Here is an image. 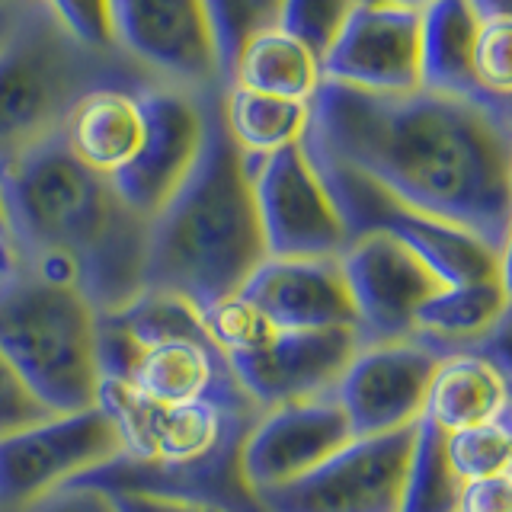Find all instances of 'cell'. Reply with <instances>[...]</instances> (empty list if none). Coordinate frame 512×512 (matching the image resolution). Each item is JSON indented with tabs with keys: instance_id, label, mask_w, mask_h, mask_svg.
Instances as JSON below:
<instances>
[{
	"instance_id": "1",
	"label": "cell",
	"mask_w": 512,
	"mask_h": 512,
	"mask_svg": "<svg viewBox=\"0 0 512 512\" xmlns=\"http://www.w3.org/2000/svg\"><path fill=\"white\" fill-rule=\"evenodd\" d=\"M301 148L362 173L391 199L509 253L512 116L439 93H362L320 80Z\"/></svg>"
},
{
	"instance_id": "2",
	"label": "cell",
	"mask_w": 512,
	"mask_h": 512,
	"mask_svg": "<svg viewBox=\"0 0 512 512\" xmlns=\"http://www.w3.org/2000/svg\"><path fill=\"white\" fill-rule=\"evenodd\" d=\"M13 253H58L77 269V288L96 314L144 292L148 218L132 212L109 176L87 170L61 135L0 173Z\"/></svg>"
},
{
	"instance_id": "3",
	"label": "cell",
	"mask_w": 512,
	"mask_h": 512,
	"mask_svg": "<svg viewBox=\"0 0 512 512\" xmlns=\"http://www.w3.org/2000/svg\"><path fill=\"white\" fill-rule=\"evenodd\" d=\"M221 93L205 96V138L183 186L148 221L144 288L208 308L237 295L266 260L253 186L240 148L231 141Z\"/></svg>"
},
{
	"instance_id": "4",
	"label": "cell",
	"mask_w": 512,
	"mask_h": 512,
	"mask_svg": "<svg viewBox=\"0 0 512 512\" xmlns=\"http://www.w3.org/2000/svg\"><path fill=\"white\" fill-rule=\"evenodd\" d=\"M160 80L119 48H93L64 29L45 0L29 4L0 48V173L61 135L93 90H144Z\"/></svg>"
},
{
	"instance_id": "5",
	"label": "cell",
	"mask_w": 512,
	"mask_h": 512,
	"mask_svg": "<svg viewBox=\"0 0 512 512\" xmlns=\"http://www.w3.org/2000/svg\"><path fill=\"white\" fill-rule=\"evenodd\" d=\"M100 314L77 288L36 279L16 260L0 282V352L55 413L96 404Z\"/></svg>"
},
{
	"instance_id": "6",
	"label": "cell",
	"mask_w": 512,
	"mask_h": 512,
	"mask_svg": "<svg viewBox=\"0 0 512 512\" xmlns=\"http://www.w3.org/2000/svg\"><path fill=\"white\" fill-rule=\"evenodd\" d=\"M304 157L311 160L314 173L324 183L349 240L359 234L391 237L397 244H404L413 256H420L442 285L509 279V253L493 250L487 240H480L471 231L455 228V224L423 215L416 208L391 199L388 192L378 189L372 180H365L362 173L336 164L330 157H317L308 151H304Z\"/></svg>"
},
{
	"instance_id": "7",
	"label": "cell",
	"mask_w": 512,
	"mask_h": 512,
	"mask_svg": "<svg viewBox=\"0 0 512 512\" xmlns=\"http://www.w3.org/2000/svg\"><path fill=\"white\" fill-rule=\"evenodd\" d=\"M416 423L352 439L295 480L256 493L263 512H397Z\"/></svg>"
},
{
	"instance_id": "8",
	"label": "cell",
	"mask_w": 512,
	"mask_h": 512,
	"mask_svg": "<svg viewBox=\"0 0 512 512\" xmlns=\"http://www.w3.org/2000/svg\"><path fill=\"white\" fill-rule=\"evenodd\" d=\"M119 432L122 455L138 461L186 464L247 439L260 410H231L215 400L154 404L125 381L100 378L96 404Z\"/></svg>"
},
{
	"instance_id": "9",
	"label": "cell",
	"mask_w": 512,
	"mask_h": 512,
	"mask_svg": "<svg viewBox=\"0 0 512 512\" xmlns=\"http://www.w3.org/2000/svg\"><path fill=\"white\" fill-rule=\"evenodd\" d=\"M119 455V432L100 407L55 413L0 439V506L16 509Z\"/></svg>"
},
{
	"instance_id": "10",
	"label": "cell",
	"mask_w": 512,
	"mask_h": 512,
	"mask_svg": "<svg viewBox=\"0 0 512 512\" xmlns=\"http://www.w3.org/2000/svg\"><path fill=\"white\" fill-rule=\"evenodd\" d=\"M250 186L263 247L272 260H320L346 250L343 221L311 160L304 157L301 141L266 154Z\"/></svg>"
},
{
	"instance_id": "11",
	"label": "cell",
	"mask_w": 512,
	"mask_h": 512,
	"mask_svg": "<svg viewBox=\"0 0 512 512\" xmlns=\"http://www.w3.org/2000/svg\"><path fill=\"white\" fill-rule=\"evenodd\" d=\"M112 45L160 84L189 93L224 90L202 0H109Z\"/></svg>"
},
{
	"instance_id": "12",
	"label": "cell",
	"mask_w": 512,
	"mask_h": 512,
	"mask_svg": "<svg viewBox=\"0 0 512 512\" xmlns=\"http://www.w3.org/2000/svg\"><path fill=\"white\" fill-rule=\"evenodd\" d=\"M439 356L416 336L394 343H362L333 388L352 439L384 436L420 423L429 378Z\"/></svg>"
},
{
	"instance_id": "13",
	"label": "cell",
	"mask_w": 512,
	"mask_h": 512,
	"mask_svg": "<svg viewBox=\"0 0 512 512\" xmlns=\"http://www.w3.org/2000/svg\"><path fill=\"white\" fill-rule=\"evenodd\" d=\"M205 96L170 84L138 90L144 109V144L132 164L109 183L141 218L151 221L196 164L205 138Z\"/></svg>"
},
{
	"instance_id": "14",
	"label": "cell",
	"mask_w": 512,
	"mask_h": 512,
	"mask_svg": "<svg viewBox=\"0 0 512 512\" xmlns=\"http://www.w3.org/2000/svg\"><path fill=\"white\" fill-rule=\"evenodd\" d=\"M340 269L356 311L359 343L410 340L420 304L442 288L420 256L384 234L352 237L340 253Z\"/></svg>"
},
{
	"instance_id": "15",
	"label": "cell",
	"mask_w": 512,
	"mask_h": 512,
	"mask_svg": "<svg viewBox=\"0 0 512 512\" xmlns=\"http://www.w3.org/2000/svg\"><path fill=\"white\" fill-rule=\"evenodd\" d=\"M320 80L388 96L420 90V10L356 4L320 58Z\"/></svg>"
},
{
	"instance_id": "16",
	"label": "cell",
	"mask_w": 512,
	"mask_h": 512,
	"mask_svg": "<svg viewBox=\"0 0 512 512\" xmlns=\"http://www.w3.org/2000/svg\"><path fill=\"white\" fill-rule=\"evenodd\" d=\"M352 442V429L333 394L260 410L240 448V471L253 493L308 474L336 448Z\"/></svg>"
},
{
	"instance_id": "17",
	"label": "cell",
	"mask_w": 512,
	"mask_h": 512,
	"mask_svg": "<svg viewBox=\"0 0 512 512\" xmlns=\"http://www.w3.org/2000/svg\"><path fill=\"white\" fill-rule=\"evenodd\" d=\"M352 327L330 330H279L263 352L228 359L237 384L260 410L333 394L359 349Z\"/></svg>"
},
{
	"instance_id": "18",
	"label": "cell",
	"mask_w": 512,
	"mask_h": 512,
	"mask_svg": "<svg viewBox=\"0 0 512 512\" xmlns=\"http://www.w3.org/2000/svg\"><path fill=\"white\" fill-rule=\"evenodd\" d=\"M240 448H244V439L186 464H160L119 455L71 480V484H90L112 496H151V500L212 506L221 512H263L256 493L244 480V471H240Z\"/></svg>"
},
{
	"instance_id": "19",
	"label": "cell",
	"mask_w": 512,
	"mask_h": 512,
	"mask_svg": "<svg viewBox=\"0 0 512 512\" xmlns=\"http://www.w3.org/2000/svg\"><path fill=\"white\" fill-rule=\"evenodd\" d=\"M240 295L253 301L279 330H356V311H352L340 256H320V260L266 256L240 285Z\"/></svg>"
},
{
	"instance_id": "20",
	"label": "cell",
	"mask_w": 512,
	"mask_h": 512,
	"mask_svg": "<svg viewBox=\"0 0 512 512\" xmlns=\"http://www.w3.org/2000/svg\"><path fill=\"white\" fill-rule=\"evenodd\" d=\"M122 381L154 404L215 400L231 410H260L208 336H176L138 349Z\"/></svg>"
},
{
	"instance_id": "21",
	"label": "cell",
	"mask_w": 512,
	"mask_h": 512,
	"mask_svg": "<svg viewBox=\"0 0 512 512\" xmlns=\"http://www.w3.org/2000/svg\"><path fill=\"white\" fill-rule=\"evenodd\" d=\"M413 336L436 356L484 352L509 368V279L442 285L413 317Z\"/></svg>"
},
{
	"instance_id": "22",
	"label": "cell",
	"mask_w": 512,
	"mask_h": 512,
	"mask_svg": "<svg viewBox=\"0 0 512 512\" xmlns=\"http://www.w3.org/2000/svg\"><path fill=\"white\" fill-rule=\"evenodd\" d=\"M477 29L471 0H432L420 10V90L512 116V100H496L477 80Z\"/></svg>"
},
{
	"instance_id": "23",
	"label": "cell",
	"mask_w": 512,
	"mask_h": 512,
	"mask_svg": "<svg viewBox=\"0 0 512 512\" xmlns=\"http://www.w3.org/2000/svg\"><path fill=\"white\" fill-rule=\"evenodd\" d=\"M509 368L484 352L442 356L429 378L423 416L442 436L509 416Z\"/></svg>"
},
{
	"instance_id": "24",
	"label": "cell",
	"mask_w": 512,
	"mask_h": 512,
	"mask_svg": "<svg viewBox=\"0 0 512 512\" xmlns=\"http://www.w3.org/2000/svg\"><path fill=\"white\" fill-rule=\"evenodd\" d=\"M64 148L87 170L116 176L138 157L144 144V109L138 90H93L80 100L61 128Z\"/></svg>"
},
{
	"instance_id": "25",
	"label": "cell",
	"mask_w": 512,
	"mask_h": 512,
	"mask_svg": "<svg viewBox=\"0 0 512 512\" xmlns=\"http://www.w3.org/2000/svg\"><path fill=\"white\" fill-rule=\"evenodd\" d=\"M231 84L253 93L282 96V100L311 103V96L320 87V61L298 39L272 26L240 48Z\"/></svg>"
},
{
	"instance_id": "26",
	"label": "cell",
	"mask_w": 512,
	"mask_h": 512,
	"mask_svg": "<svg viewBox=\"0 0 512 512\" xmlns=\"http://www.w3.org/2000/svg\"><path fill=\"white\" fill-rule=\"evenodd\" d=\"M221 112L228 135L244 154H276L298 144L308 128V103L253 93L247 87H224Z\"/></svg>"
},
{
	"instance_id": "27",
	"label": "cell",
	"mask_w": 512,
	"mask_h": 512,
	"mask_svg": "<svg viewBox=\"0 0 512 512\" xmlns=\"http://www.w3.org/2000/svg\"><path fill=\"white\" fill-rule=\"evenodd\" d=\"M458 500L461 480L442 455V432L420 420L397 512H458Z\"/></svg>"
},
{
	"instance_id": "28",
	"label": "cell",
	"mask_w": 512,
	"mask_h": 512,
	"mask_svg": "<svg viewBox=\"0 0 512 512\" xmlns=\"http://www.w3.org/2000/svg\"><path fill=\"white\" fill-rule=\"evenodd\" d=\"M202 7L212 32L221 87H228L240 48L260 32L279 26L282 0H202Z\"/></svg>"
},
{
	"instance_id": "29",
	"label": "cell",
	"mask_w": 512,
	"mask_h": 512,
	"mask_svg": "<svg viewBox=\"0 0 512 512\" xmlns=\"http://www.w3.org/2000/svg\"><path fill=\"white\" fill-rule=\"evenodd\" d=\"M199 317H202L208 340L221 349L224 359L256 356V352H263L279 333V327L240 292L208 304V308L199 311Z\"/></svg>"
},
{
	"instance_id": "30",
	"label": "cell",
	"mask_w": 512,
	"mask_h": 512,
	"mask_svg": "<svg viewBox=\"0 0 512 512\" xmlns=\"http://www.w3.org/2000/svg\"><path fill=\"white\" fill-rule=\"evenodd\" d=\"M442 455L452 474L468 484V480H484L496 474H509L512 468V423L509 416L484 426H471L461 432L442 436Z\"/></svg>"
},
{
	"instance_id": "31",
	"label": "cell",
	"mask_w": 512,
	"mask_h": 512,
	"mask_svg": "<svg viewBox=\"0 0 512 512\" xmlns=\"http://www.w3.org/2000/svg\"><path fill=\"white\" fill-rule=\"evenodd\" d=\"M352 7L356 0H282L279 29L298 39L320 61L349 20Z\"/></svg>"
},
{
	"instance_id": "32",
	"label": "cell",
	"mask_w": 512,
	"mask_h": 512,
	"mask_svg": "<svg viewBox=\"0 0 512 512\" xmlns=\"http://www.w3.org/2000/svg\"><path fill=\"white\" fill-rule=\"evenodd\" d=\"M509 16H480L477 42H474V71L480 87L496 100H512V74H509Z\"/></svg>"
},
{
	"instance_id": "33",
	"label": "cell",
	"mask_w": 512,
	"mask_h": 512,
	"mask_svg": "<svg viewBox=\"0 0 512 512\" xmlns=\"http://www.w3.org/2000/svg\"><path fill=\"white\" fill-rule=\"evenodd\" d=\"M48 416H55V410L29 388L23 375L4 359L0 352V439L13 436V432L29 429Z\"/></svg>"
},
{
	"instance_id": "34",
	"label": "cell",
	"mask_w": 512,
	"mask_h": 512,
	"mask_svg": "<svg viewBox=\"0 0 512 512\" xmlns=\"http://www.w3.org/2000/svg\"><path fill=\"white\" fill-rule=\"evenodd\" d=\"M55 20L93 48H116L109 29V0H45Z\"/></svg>"
},
{
	"instance_id": "35",
	"label": "cell",
	"mask_w": 512,
	"mask_h": 512,
	"mask_svg": "<svg viewBox=\"0 0 512 512\" xmlns=\"http://www.w3.org/2000/svg\"><path fill=\"white\" fill-rule=\"evenodd\" d=\"M16 512H122L112 493L90 487V484H64L36 500L16 506Z\"/></svg>"
},
{
	"instance_id": "36",
	"label": "cell",
	"mask_w": 512,
	"mask_h": 512,
	"mask_svg": "<svg viewBox=\"0 0 512 512\" xmlns=\"http://www.w3.org/2000/svg\"><path fill=\"white\" fill-rule=\"evenodd\" d=\"M458 512H512V471L461 484Z\"/></svg>"
},
{
	"instance_id": "37",
	"label": "cell",
	"mask_w": 512,
	"mask_h": 512,
	"mask_svg": "<svg viewBox=\"0 0 512 512\" xmlns=\"http://www.w3.org/2000/svg\"><path fill=\"white\" fill-rule=\"evenodd\" d=\"M122 512H221L212 506H192V503H173V500H151V496H116Z\"/></svg>"
},
{
	"instance_id": "38",
	"label": "cell",
	"mask_w": 512,
	"mask_h": 512,
	"mask_svg": "<svg viewBox=\"0 0 512 512\" xmlns=\"http://www.w3.org/2000/svg\"><path fill=\"white\" fill-rule=\"evenodd\" d=\"M26 7H0V48H4V42L10 39V32L16 26V20L23 16Z\"/></svg>"
},
{
	"instance_id": "39",
	"label": "cell",
	"mask_w": 512,
	"mask_h": 512,
	"mask_svg": "<svg viewBox=\"0 0 512 512\" xmlns=\"http://www.w3.org/2000/svg\"><path fill=\"white\" fill-rule=\"evenodd\" d=\"M509 4L512 0H471L477 16H509Z\"/></svg>"
},
{
	"instance_id": "40",
	"label": "cell",
	"mask_w": 512,
	"mask_h": 512,
	"mask_svg": "<svg viewBox=\"0 0 512 512\" xmlns=\"http://www.w3.org/2000/svg\"><path fill=\"white\" fill-rule=\"evenodd\" d=\"M13 263H16V253H13V247H10V240L0 237V282H4V279L10 276Z\"/></svg>"
},
{
	"instance_id": "41",
	"label": "cell",
	"mask_w": 512,
	"mask_h": 512,
	"mask_svg": "<svg viewBox=\"0 0 512 512\" xmlns=\"http://www.w3.org/2000/svg\"><path fill=\"white\" fill-rule=\"evenodd\" d=\"M365 4V0H362ZM368 4H391V7H407V10H423L432 0H368Z\"/></svg>"
},
{
	"instance_id": "42",
	"label": "cell",
	"mask_w": 512,
	"mask_h": 512,
	"mask_svg": "<svg viewBox=\"0 0 512 512\" xmlns=\"http://www.w3.org/2000/svg\"><path fill=\"white\" fill-rule=\"evenodd\" d=\"M0 237L10 240V228H7V212H4V196H0Z\"/></svg>"
},
{
	"instance_id": "43",
	"label": "cell",
	"mask_w": 512,
	"mask_h": 512,
	"mask_svg": "<svg viewBox=\"0 0 512 512\" xmlns=\"http://www.w3.org/2000/svg\"><path fill=\"white\" fill-rule=\"evenodd\" d=\"M29 4H39V0H0V7H29Z\"/></svg>"
},
{
	"instance_id": "44",
	"label": "cell",
	"mask_w": 512,
	"mask_h": 512,
	"mask_svg": "<svg viewBox=\"0 0 512 512\" xmlns=\"http://www.w3.org/2000/svg\"><path fill=\"white\" fill-rule=\"evenodd\" d=\"M0 512H16L13 506H0Z\"/></svg>"
},
{
	"instance_id": "45",
	"label": "cell",
	"mask_w": 512,
	"mask_h": 512,
	"mask_svg": "<svg viewBox=\"0 0 512 512\" xmlns=\"http://www.w3.org/2000/svg\"><path fill=\"white\" fill-rule=\"evenodd\" d=\"M356 4H362V0H356Z\"/></svg>"
}]
</instances>
